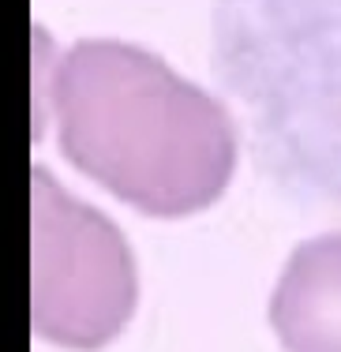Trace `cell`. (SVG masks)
Wrapping results in <instances>:
<instances>
[{"instance_id": "3", "label": "cell", "mask_w": 341, "mask_h": 352, "mask_svg": "<svg viewBox=\"0 0 341 352\" xmlns=\"http://www.w3.org/2000/svg\"><path fill=\"white\" fill-rule=\"evenodd\" d=\"M139 307L128 236L98 206L64 191L49 165L30 169V330L68 352L109 349Z\"/></svg>"}, {"instance_id": "1", "label": "cell", "mask_w": 341, "mask_h": 352, "mask_svg": "<svg viewBox=\"0 0 341 352\" xmlns=\"http://www.w3.org/2000/svg\"><path fill=\"white\" fill-rule=\"evenodd\" d=\"M49 120L72 169L162 221L210 210L240 165L226 102L135 41L79 38L60 53Z\"/></svg>"}, {"instance_id": "2", "label": "cell", "mask_w": 341, "mask_h": 352, "mask_svg": "<svg viewBox=\"0 0 341 352\" xmlns=\"http://www.w3.org/2000/svg\"><path fill=\"white\" fill-rule=\"evenodd\" d=\"M210 38L266 165L341 195V0H214Z\"/></svg>"}, {"instance_id": "4", "label": "cell", "mask_w": 341, "mask_h": 352, "mask_svg": "<svg viewBox=\"0 0 341 352\" xmlns=\"http://www.w3.org/2000/svg\"><path fill=\"white\" fill-rule=\"evenodd\" d=\"M266 315L285 352H341V232L289 251Z\"/></svg>"}]
</instances>
